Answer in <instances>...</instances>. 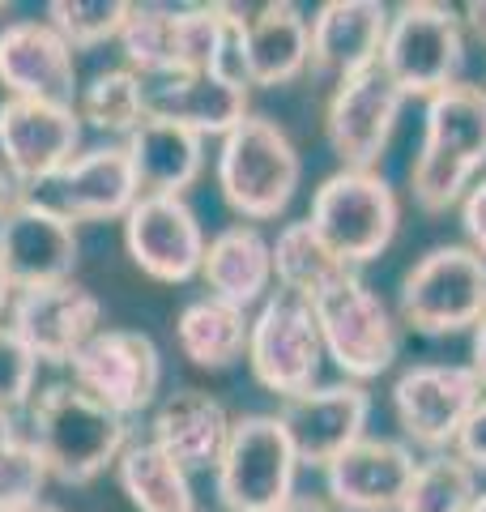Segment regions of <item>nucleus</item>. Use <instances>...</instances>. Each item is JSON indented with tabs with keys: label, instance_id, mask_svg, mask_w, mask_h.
Wrapping results in <instances>:
<instances>
[{
	"label": "nucleus",
	"instance_id": "obj_1",
	"mask_svg": "<svg viewBox=\"0 0 486 512\" xmlns=\"http://www.w3.org/2000/svg\"><path fill=\"white\" fill-rule=\"evenodd\" d=\"M486 167V86L457 82L427 99L423 146L414 154L410 188L427 214H444L474 188Z\"/></svg>",
	"mask_w": 486,
	"mask_h": 512
},
{
	"label": "nucleus",
	"instance_id": "obj_2",
	"mask_svg": "<svg viewBox=\"0 0 486 512\" xmlns=\"http://www.w3.org/2000/svg\"><path fill=\"white\" fill-rule=\"evenodd\" d=\"M30 440H35L47 474L64 487H86L128 448V419L77 384H47L30 406Z\"/></svg>",
	"mask_w": 486,
	"mask_h": 512
},
{
	"label": "nucleus",
	"instance_id": "obj_3",
	"mask_svg": "<svg viewBox=\"0 0 486 512\" xmlns=\"http://www.w3.org/2000/svg\"><path fill=\"white\" fill-rule=\"evenodd\" d=\"M303 180V163L286 128L269 116H248L218 146V188L239 218H278Z\"/></svg>",
	"mask_w": 486,
	"mask_h": 512
},
{
	"label": "nucleus",
	"instance_id": "obj_4",
	"mask_svg": "<svg viewBox=\"0 0 486 512\" xmlns=\"http://www.w3.org/2000/svg\"><path fill=\"white\" fill-rule=\"evenodd\" d=\"M307 222L316 227V235L329 244V252L342 265H367L393 244L401 205L393 184L380 171H354L342 167L329 180H320L312 192V214Z\"/></svg>",
	"mask_w": 486,
	"mask_h": 512
},
{
	"label": "nucleus",
	"instance_id": "obj_5",
	"mask_svg": "<svg viewBox=\"0 0 486 512\" xmlns=\"http://www.w3.org/2000/svg\"><path fill=\"white\" fill-rule=\"evenodd\" d=\"M299 453L278 414H243L231 423L214 487L226 512H278L295 500Z\"/></svg>",
	"mask_w": 486,
	"mask_h": 512
},
{
	"label": "nucleus",
	"instance_id": "obj_6",
	"mask_svg": "<svg viewBox=\"0 0 486 512\" xmlns=\"http://www.w3.org/2000/svg\"><path fill=\"white\" fill-rule=\"evenodd\" d=\"M465 22L435 0H410L388 18L380 69L405 99H431L461 82Z\"/></svg>",
	"mask_w": 486,
	"mask_h": 512
},
{
	"label": "nucleus",
	"instance_id": "obj_7",
	"mask_svg": "<svg viewBox=\"0 0 486 512\" xmlns=\"http://www.w3.org/2000/svg\"><path fill=\"white\" fill-rule=\"evenodd\" d=\"M312 308H316L324 359H333L354 384L376 380L393 367L401 350L397 320L363 274H354V269L342 274L329 291L312 299Z\"/></svg>",
	"mask_w": 486,
	"mask_h": 512
},
{
	"label": "nucleus",
	"instance_id": "obj_8",
	"mask_svg": "<svg viewBox=\"0 0 486 512\" xmlns=\"http://www.w3.org/2000/svg\"><path fill=\"white\" fill-rule=\"evenodd\" d=\"M401 320L427 338L474 329L486 312V261L469 244H440L405 269Z\"/></svg>",
	"mask_w": 486,
	"mask_h": 512
},
{
	"label": "nucleus",
	"instance_id": "obj_9",
	"mask_svg": "<svg viewBox=\"0 0 486 512\" xmlns=\"http://www.w3.org/2000/svg\"><path fill=\"white\" fill-rule=\"evenodd\" d=\"M320 363H324V342H320L312 299L278 286L256 308L248 329V367L256 384L286 402V397L316 389Z\"/></svg>",
	"mask_w": 486,
	"mask_h": 512
},
{
	"label": "nucleus",
	"instance_id": "obj_10",
	"mask_svg": "<svg viewBox=\"0 0 486 512\" xmlns=\"http://www.w3.org/2000/svg\"><path fill=\"white\" fill-rule=\"evenodd\" d=\"M482 397L469 363H414L393 384V414L414 444L448 453Z\"/></svg>",
	"mask_w": 486,
	"mask_h": 512
},
{
	"label": "nucleus",
	"instance_id": "obj_11",
	"mask_svg": "<svg viewBox=\"0 0 486 512\" xmlns=\"http://www.w3.org/2000/svg\"><path fill=\"white\" fill-rule=\"evenodd\" d=\"M73 384L90 393L94 402L116 410L120 419L141 414L158 397L162 384V359L154 338L137 329H99L73 355Z\"/></svg>",
	"mask_w": 486,
	"mask_h": 512
},
{
	"label": "nucleus",
	"instance_id": "obj_12",
	"mask_svg": "<svg viewBox=\"0 0 486 512\" xmlns=\"http://www.w3.org/2000/svg\"><path fill=\"white\" fill-rule=\"evenodd\" d=\"M401 107L405 94L388 82L380 64L359 77L337 82V90L329 94V107H324V137H329L333 154L342 158V167L376 171L380 154L393 141Z\"/></svg>",
	"mask_w": 486,
	"mask_h": 512
},
{
	"label": "nucleus",
	"instance_id": "obj_13",
	"mask_svg": "<svg viewBox=\"0 0 486 512\" xmlns=\"http://www.w3.org/2000/svg\"><path fill=\"white\" fill-rule=\"evenodd\" d=\"M0 269L13 291L69 282L77 269V222L64 218L52 201L18 197L0 218Z\"/></svg>",
	"mask_w": 486,
	"mask_h": 512
},
{
	"label": "nucleus",
	"instance_id": "obj_14",
	"mask_svg": "<svg viewBox=\"0 0 486 512\" xmlns=\"http://www.w3.org/2000/svg\"><path fill=\"white\" fill-rule=\"evenodd\" d=\"M9 329L39 363H73V355L103 329V303L81 282H52L13 291Z\"/></svg>",
	"mask_w": 486,
	"mask_h": 512
},
{
	"label": "nucleus",
	"instance_id": "obj_15",
	"mask_svg": "<svg viewBox=\"0 0 486 512\" xmlns=\"http://www.w3.org/2000/svg\"><path fill=\"white\" fill-rule=\"evenodd\" d=\"M124 248L154 282H188L201 274L209 239L184 197H137L124 214Z\"/></svg>",
	"mask_w": 486,
	"mask_h": 512
},
{
	"label": "nucleus",
	"instance_id": "obj_16",
	"mask_svg": "<svg viewBox=\"0 0 486 512\" xmlns=\"http://www.w3.org/2000/svg\"><path fill=\"white\" fill-rule=\"evenodd\" d=\"M81 116L77 107L5 99L0 103V158L13 184H52L77 158Z\"/></svg>",
	"mask_w": 486,
	"mask_h": 512
},
{
	"label": "nucleus",
	"instance_id": "obj_17",
	"mask_svg": "<svg viewBox=\"0 0 486 512\" xmlns=\"http://www.w3.org/2000/svg\"><path fill=\"white\" fill-rule=\"evenodd\" d=\"M278 419L286 427L290 444L299 453V466H329L346 453L350 444L367 436L371 419V393L363 384L342 380V384H316L299 397H286Z\"/></svg>",
	"mask_w": 486,
	"mask_h": 512
},
{
	"label": "nucleus",
	"instance_id": "obj_18",
	"mask_svg": "<svg viewBox=\"0 0 486 512\" xmlns=\"http://www.w3.org/2000/svg\"><path fill=\"white\" fill-rule=\"evenodd\" d=\"M0 82L9 99L73 107L77 99V60L47 18H22L0 30Z\"/></svg>",
	"mask_w": 486,
	"mask_h": 512
},
{
	"label": "nucleus",
	"instance_id": "obj_19",
	"mask_svg": "<svg viewBox=\"0 0 486 512\" xmlns=\"http://www.w3.org/2000/svg\"><path fill=\"white\" fill-rule=\"evenodd\" d=\"M414 466L418 461L401 440L363 436L324 466V491L342 512H397Z\"/></svg>",
	"mask_w": 486,
	"mask_h": 512
},
{
	"label": "nucleus",
	"instance_id": "obj_20",
	"mask_svg": "<svg viewBox=\"0 0 486 512\" xmlns=\"http://www.w3.org/2000/svg\"><path fill=\"white\" fill-rule=\"evenodd\" d=\"M388 18L380 0H324L312 18V69L337 82L376 69Z\"/></svg>",
	"mask_w": 486,
	"mask_h": 512
},
{
	"label": "nucleus",
	"instance_id": "obj_21",
	"mask_svg": "<svg viewBox=\"0 0 486 512\" xmlns=\"http://www.w3.org/2000/svg\"><path fill=\"white\" fill-rule=\"evenodd\" d=\"M145 111H150L154 120H171L180 128H192L197 137H226L235 124L252 116L248 86L226 82L218 73L154 77V82H145Z\"/></svg>",
	"mask_w": 486,
	"mask_h": 512
},
{
	"label": "nucleus",
	"instance_id": "obj_22",
	"mask_svg": "<svg viewBox=\"0 0 486 512\" xmlns=\"http://www.w3.org/2000/svg\"><path fill=\"white\" fill-rule=\"evenodd\" d=\"M52 184H56V201L52 205L73 222L124 218L141 197L137 175H133V163H128L124 146H99V150L77 154Z\"/></svg>",
	"mask_w": 486,
	"mask_h": 512
},
{
	"label": "nucleus",
	"instance_id": "obj_23",
	"mask_svg": "<svg viewBox=\"0 0 486 512\" xmlns=\"http://www.w3.org/2000/svg\"><path fill=\"white\" fill-rule=\"evenodd\" d=\"M231 414L205 389H175L158 402L154 423H150V440L167 453L171 461L192 474V470H209L218 466L226 440H231Z\"/></svg>",
	"mask_w": 486,
	"mask_h": 512
},
{
	"label": "nucleus",
	"instance_id": "obj_24",
	"mask_svg": "<svg viewBox=\"0 0 486 512\" xmlns=\"http://www.w3.org/2000/svg\"><path fill=\"white\" fill-rule=\"evenodd\" d=\"M201 278L209 295L231 308H261L273 295V239H265V231L252 222L218 231L205 248Z\"/></svg>",
	"mask_w": 486,
	"mask_h": 512
},
{
	"label": "nucleus",
	"instance_id": "obj_25",
	"mask_svg": "<svg viewBox=\"0 0 486 512\" xmlns=\"http://www.w3.org/2000/svg\"><path fill=\"white\" fill-rule=\"evenodd\" d=\"M243 64L248 86H286L312 64V22L299 5L273 0L243 26Z\"/></svg>",
	"mask_w": 486,
	"mask_h": 512
},
{
	"label": "nucleus",
	"instance_id": "obj_26",
	"mask_svg": "<svg viewBox=\"0 0 486 512\" xmlns=\"http://www.w3.org/2000/svg\"><path fill=\"white\" fill-rule=\"evenodd\" d=\"M124 150L128 163H133L141 197H184V188H192V180L205 167V137L154 116L137 124V133L124 141Z\"/></svg>",
	"mask_w": 486,
	"mask_h": 512
},
{
	"label": "nucleus",
	"instance_id": "obj_27",
	"mask_svg": "<svg viewBox=\"0 0 486 512\" xmlns=\"http://www.w3.org/2000/svg\"><path fill=\"white\" fill-rule=\"evenodd\" d=\"M248 329H252V316L214 295L192 299L175 316V342H180L184 359L192 367H201V372H226L239 359H248Z\"/></svg>",
	"mask_w": 486,
	"mask_h": 512
},
{
	"label": "nucleus",
	"instance_id": "obj_28",
	"mask_svg": "<svg viewBox=\"0 0 486 512\" xmlns=\"http://www.w3.org/2000/svg\"><path fill=\"white\" fill-rule=\"evenodd\" d=\"M116 478L137 512H197L188 470L171 461L154 440L128 444L116 461Z\"/></svg>",
	"mask_w": 486,
	"mask_h": 512
},
{
	"label": "nucleus",
	"instance_id": "obj_29",
	"mask_svg": "<svg viewBox=\"0 0 486 512\" xmlns=\"http://www.w3.org/2000/svg\"><path fill=\"white\" fill-rule=\"evenodd\" d=\"M342 274H350V265L337 261L307 218L286 222V227L278 231V239H273V278H278L282 291L316 299Z\"/></svg>",
	"mask_w": 486,
	"mask_h": 512
},
{
	"label": "nucleus",
	"instance_id": "obj_30",
	"mask_svg": "<svg viewBox=\"0 0 486 512\" xmlns=\"http://www.w3.org/2000/svg\"><path fill=\"white\" fill-rule=\"evenodd\" d=\"M77 116L90 128L111 137H133L137 124L150 116L145 111V82L133 69H103L90 77V86L81 90Z\"/></svg>",
	"mask_w": 486,
	"mask_h": 512
},
{
	"label": "nucleus",
	"instance_id": "obj_31",
	"mask_svg": "<svg viewBox=\"0 0 486 512\" xmlns=\"http://www.w3.org/2000/svg\"><path fill=\"white\" fill-rule=\"evenodd\" d=\"M478 500V474L452 453H431L414 466L397 512H469Z\"/></svg>",
	"mask_w": 486,
	"mask_h": 512
},
{
	"label": "nucleus",
	"instance_id": "obj_32",
	"mask_svg": "<svg viewBox=\"0 0 486 512\" xmlns=\"http://www.w3.org/2000/svg\"><path fill=\"white\" fill-rule=\"evenodd\" d=\"M116 43L128 60V69L145 77V82L171 77L180 69L175 64V9L167 5H133Z\"/></svg>",
	"mask_w": 486,
	"mask_h": 512
},
{
	"label": "nucleus",
	"instance_id": "obj_33",
	"mask_svg": "<svg viewBox=\"0 0 486 512\" xmlns=\"http://www.w3.org/2000/svg\"><path fill=\"white\" fill-rule=\"evenodd\" d=\"M47 478L52 474H47L30 431L13 423V414H0V512H22L43 504L39 495Z\"/></svg>",
	"mask_w": 486,
	"mask_h": 512
},
{
	"label": "nucleus",
	"instance_id": "obj_34",
	"mask_svg": "<svg viewBox=\"0 0 486 512\" xmlns=\"http://www.w3.org/2000/svg\"><path fill=\"white\" fill-rule=\"evenodd\" d=\"M128 0H52L47 5V26L81 52V47H99L107 39H120L128 22Z\"/></svg>",
	"mask_w": 486,
	"mask_h": 512
},
{
	"label": "nucleus",
	"instance_id": "obj_35",
	"mask_svg": "<svg viewBox=\"0 0 486 512\" xmlns=\"http://www.w3.org/2000/svg\"><path fill=\"white\" fill-rule=\"evenodd\" d=\"M35 376H39V359L30 355V346L9 325H0V414H18L30 406Z\"/></svg>",
	"mask_w": 486,
	"mask_h": 512
},
{
	"label": "nucleus",
	"instance_id": "obj_36",
	"mask_svg": "<svg viewBox=\"0 0 486 512\" xmlns=\"http://www.w3.org/2000/svg\"><path fill=\"white\" fill-rule=\"evenodd\" d=\"M452 453H457L474 474H486V397L474 406V414L465 419L457 444H452Z\"/></svg>",
	"mask_w": 486,
	"mask_h": 512
},
{
	"label": "nucleus",
	"instance_id": "obj_37",
	"mask_svg": "<svg viewBox=\"0 0 486 512\" xmlns=\"http://www.w3.org/2000/svg\"><path fill=\"white\" fill-rule=\"evenodd\" d=\"M461 227H465L469 248H474L482 261H486V175H482V180H474V188L465 192V201H461Z\"/></svg>",
	"mask_w": 486,
	"mask_h": 512
},
{
	"label": "nucleus",
	"instance_id": "obj_38",
	"mask_svg": "<svg viewBox=\"0 0 486 512\" xmlns=\"http://www.w3.org/2000/svg\"><path fill=\"white\" fill-rule=\"evenodd\" d=\"M469 333H474V338H469V367H474V376H478L482 393H486V312L478 316V325Z\"/></svg>",
	"mask_w": 486,
	"mask_h": 512
},
{
	"label": "nucleus",
	"instance_id": "obj_39",
	"mask_svg": "<svg viewBox=\"0 0 486 512\" xmlns=\"http://www.w3.org/2000/svg\"><path fill=\"white\" fill-rule=\"evenodd\" d=\"M465 26H469V35L486 43V0H474V5L465 9Z\"/></svg>",
	"mask_w": 486,
	"mask_h": 512
},
{
	"label": "nucleus",
	"instance_id": "obj_40",
	"mask_svg": "<svg viewBox=\"0 0 486 512\" xmlns=\"http://www.w3.org/2000/svg\"><path fill=\"white\" fill-rule=\"evenodd\" d=\"M13 205H18V184H13V175L5 171V163H0V218H5Z\"/></svg>",
	"mask_w": 486,
	"mask_h": 512
},
{
	"label": "nucleus",
	"instance_id": "obj_41",
	"mask_svg": "<svg viewBox=\"0 0 486 512\" xmlns=\"http://www.w3.org/2000/svg\"><path fill=\"white\" fill-rule=\"evenodd\" d=\"M278 512H333V508L324 504V500H312V495H295V500L282 504Z\"/></svg>",
	"mask_w": 486,
	"mask_h": 512
},
{
	"label": "nucleus",
	"instance_id": "obj_42",
	"mask_svg": "<svg viewBox=\"0 0 486 512\" xmlns=\"http://www.w3.org/2000/svg\"><path fill=\"white\" fill-rule=\"evenodd\" d=\"M9 303H13V282L5 278V269H0V320L9 316Z\"/></svg>",
	"mask_w": 486,
	"mask_h": 512
},
{
	"label": "nucleus",
	"instance_id": "obj_43",
	"mask_svg": "<svg viewBox=\"0 0 486 512\" xmlns=\"http://www.w3.org/2000/svg\"><path fill=\"white\" fill-rule=\"evenodd\" d=\"M22 512H64V508H56V504H35V508H22Z\"/></svg>",
	"mask_w": 486,
	"mask_h": 512
},
{
	"label": "nucleus",
	"instance_id": "obj_44",
	"mask_svg": "<svg viewBox=\"0 0 486 512\" xmlns=\"http://www.w3.org/2000/svg\"><path fill=\"white\" fill-rule=\"evenodd\" d=\"M469 512H486V491H478V500H474V508Z\"/></svg>",
	"mask_w": 486,
	"mask_h": 512
}]
</instances>
